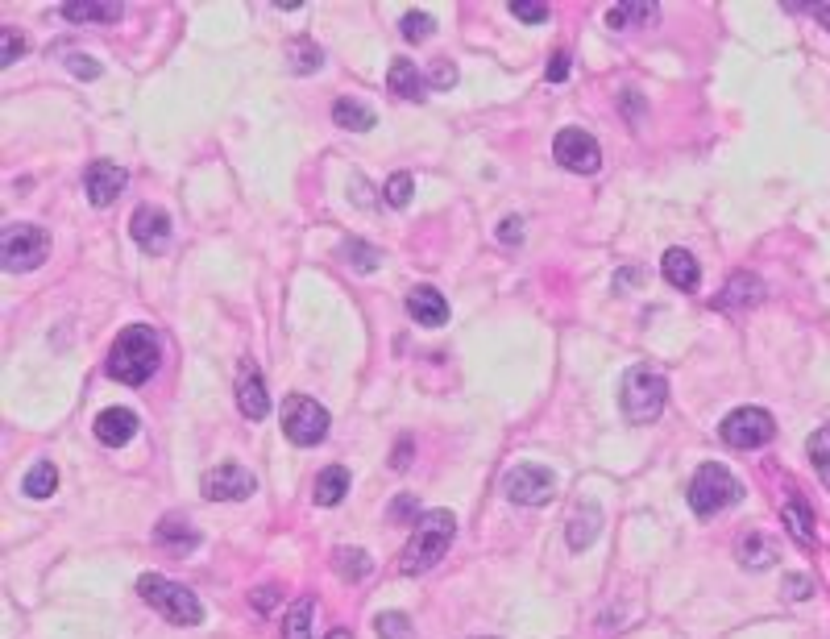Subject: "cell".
Instances as JSON below:
<instances>
[{
	"instance_id": "cell-36",
	"label": "cell",
	"mask_w": 830,
	"mask_h": 639,
	"mask_svg": "<svg viewBox=\"0 0 830 639\" xmlns=\"http://www.w3.org/2000/svg\"><path fill=\"white\" fill-rule=\"evenodd\" d=\"M382 196H386V204H391V208H407V204H411V175H407V171L391 175V179H386V191H382Z\"/></svg>"
},
{
	"instance_id": "cell-8",
	"label": "cell",
	"mask_w": 830,
	"mask_h": 639,
	"mask_svg": "<svg viewBox=\"0 0 830 639\" xmlns=\"http://www.w3.org/2000/svg\"><path fill=\"white\" fill-rule=\"evenodd\" d=\"M283 432L299 449H312V444H320L328 436V411L308 395H291L283 403Z\"/></svg>"
},
{
	"instance_id": "cell-11",
	"label": "cell",
	"mask_w": 830,
	"mask_h": 639,
	"mask_svg": "<svg viewBox=\"0 0 830 639\" xmlns=\"http://www.w3.org/2000/svg\"><path fill=\"white\" fill-rule=\"evenodd\" d=\"M254 490H258L254 474H249L245 465H233V461L216 465L204 474V498H212V503H241V498H249Z\"/></svg>"
},
{
	"instance_id": "cell-41",
	"label": "cell",
	"mask_w": 830,
	"mask_h": 639,
	"mask_svg": "<svg viewBox=\"0 0 830 639\" xmlns=\"http://www.w3.org/2000/svg\"><path fill=\"white\" fill-rule=\"evenodd\" d=\"M67 67H71L75 79H100V71H104L92 54H67Z\"/></svg>"
},
{
	"instance_id": "cell-34",
	"label": "cell",
	"mask_w": 830,
	"mask_h": 639,
	"mask_svg": "<svg viewBox=\"0 0 830 639\" xmlns=\"http://www.w3.org/2000/svg\"><path fill=\"white\" fill-rule=\"evenodd\" d=\"M399 30H403V38H407V42H428V38H432V30H436V21H432L424 9H411V13H403Z\"/></svg>"
},
{
	"instance_id": "cell-7",
	"label": "cell",
	"mask_w": 830,
	"mask_h": 639,
	"mask_svg": "<svg viewBox=\"0 0 830 639\" xmlns=\"http://www.w3.org/2000/svg\"><path fill=\"white\" fill-rule=\"evenodd\" d=\"M718 436L731 449H764V444L777 436V420L764 411V407H735L723 424H718Z\"/></svg>"
},
{
	"instance_id": "cell-5",
	"label": "cell",
	"mask_w": 830,
	"mask_h": 639,
	"mask_svg": "<svg viewBox=\"0 0 830 639\" xmlns=\"http://www.w3.org/2000/svg\"><path fill=\"white\" fill-rule=\"evenodd\" d=\"M685 498H689V507H694V515L710 519V515H723L727 507H735V503H739V498H743V482L731 474L727 465L710 461V465H702V469H698L694 478H689Z\"/></svg>"
},
{
	"instance_id": "cell-24",
	"label": "cell",
	"mask_w": 830,
	"mask_h": 639,
	"mask_svg": "<svg viewBox=\"0 0 830 639\" xmlns=\"http://www.w3.org/2000/svg\"><path fill=\"white\" fill-rule=\"evenodd\" d=\"M332 121H337V129L366 133V129H374V108H366L362 100H353V96H341L337 104H332Z\"/></svg>"
},
{
	"instance_id": "cell-20",
	"label": "cell",
	"mask_w": 830,
	"mask_h": 639,
	"mask_svg": "<svg viewBox=\"0 0 830 639\" xmlns=\"http://www.w3.org/2000/svg\"><path fill=\"white\" fill-rule=\"evenodd\" d=\"M386 88H391V96H399V100H424V92H428V79L415 71V63H407V59H395L391 63V71H386Z\"/></svg>"
},
{
	"instance_id": "cell-40",
	"label": "cell",
	"mask_w": 830,
	"mask_h": 639,
	"mask_svg": "<svg viewBox=\"0 0 830 639\" xmlns=\"http://www.w3.org/2000/svg\"><path fill=\"white\" fill-rule=\"evenodd\" d=\"M519 21H528V25H544L548 21V5H536V0H511L507 5Z\"/></svg>"
},
{
	"instance_id": "cell-16",
	"label": "cell",
	"mask_w": 830,
	"mask_h": 639,
	"mask_svg": "<svg viewBox=\"0 0 830 639\" xmlns=\"http://www.w3.org/2000/svg\"><path fill=\"white\" fill-rule=\"evenodd\" d=\"M407 316L415 324H424V328H440L449 320V299L440 295L436 287H411L407 295Z\"/></svg>"
},
{
	"instance_id": "cell-27",
	"label": "cell",
	"mask_w": 830,
	"mask_h": 639,
	"mask_svg": "<svg viewBox=\"0 0 830 639\" xmlns=\"http://www.w3.org/2000/svg\"><path fill=\"white\" fill-rule=\"evenodd\" d=\"M287 63H291L295 75H312V71H320L324 54H320V46L312 38H291L287 42Z\"/></svg>"
},
{
	"instance_id": "cell-42",
	"label": "cell",
	"mask_w": 830,
	"mask_h": 639,
	"mask_svg": "<svg viewBox=\"0 0 830 639\" xmlns=\"http://www.w3.org/2000/svg\"><path fill=\"white\" fill-rule=\"evenodd\" d=\"M498 241H503V245H519L523 241V220L519 216H507L503 225H498Z\"/></svg>"
},
{
	"instance_id": "cell-44",
	"label": "cell",
	"mask_w": 830,
	"mask_h": 639,
	"mask_svg": "<svg viewBox=\"0 0 830 639\" xmlns=\"http://www.w3.org/2000/svg\"><path fill=\"white\" fill-rule=\"evenodd\" d=\"M254 606L262 610V615H266V610H274V606H279V590H274V586H258L254 590Z\"/></svg>"
},
{
	"instance_id": "cell-46",
	"label": "cell",
	"mask_w": 830,
	"mask_h": 639,
	"mask_svg": "<svg viewBox=\"0 0 830 639\" xmlns=\"http://www.w3.org/2000/svg\"><path fill=\"white\" fill-rule=\"evenodd\" d=\"M391 515H395V519H407V515H415V498H411V494H403L399 503L391 507Z\"/></svg>"
},
{
	"instance_id": "cell-15",
	"label": "cell",
	"mask_w": 830,
	"mask_h": 639,
	"mask_svg": "<svg viewBox=\"0 0 830 639\" xmlns=\"http://www.w3.org/2000/svg\"><path fill=\"white\" fill-rule=\"evenodd\" d=\"M96 440L108 444V449H121V444H129L137 436V415L129 407H108L96 415Z\"/></svg>"
},
{
	"instance_id": "cell-30",
	"label": "cell",
	"mask_w": 830,
	"mask_h": 639,
	"mask_svg": "<svg viewBox=\"0 0 830 639\" xmlns=\"http://www.w3.org/2000/svg\"><path fill=\"white\" fill-rule=\"evenodd\" d=\"M54 486H59V469H54L50 461L30 465V474H25V482H21V490L30 494V498H50Z\"/></svg>"
},
{
	"instance_id": "cell-31",
	"label": "cell",
	"mask_w": 830,
	"mask_h": 639,
	"mask_svg": "<svg viewBox=\"0 0 830 639\" xmlns=\"http://www.w3.org/2000/svg\"><path fill=\"white\" fill-rule=\"evenodd\" d=\"M781 519H785V527H789V536L797 540V544H814V515L801 507V503H785L781 507Z\"/></svg>"
},
{
	"instance_id": "cell-2",
	"label": "cell",
	"mask_w": 830,
	"mask_h": 639,
	"mask_svg": "<svg viewBox=\"0 0 830 639\" xmlns=\"http://www.w3.org/2000/svg\"><path fill=\"white\" fill-rule=\"evenodd\" d=\"M457 536V519L449 511H424L415 519V532L403 548V573H428L449 552Z\"/></svg>"
},
{
	"instance_id": "cell-3",
	"label": "cell",
	"mask_w": 830,
	"mask_h": 639,
	"mask_svg": "<svg viewBox=\"0 0 830 639\" xmlns=\"http://www.w3.org/2000/svg\"><path fill=\"white\" fill-rule=\"evenodd\" d=\"M137 594H142L158 615L166 623H175V627H200L204 623L200 598L191 594L187 586H179V581L162 577V573H142V577H137Z\"/></svg>"
},
{
	"instance_id": "cell-1",
	"label": "cell",
	"mask_w": 830,
	"mask_h": 639,
	"mask_svg": "<svg viewBox=\"0 0 830 639\" xmlns=\"http://www.w3.org/2000/svg\"><path fill=\"white\" fill-rule=\"evenodd\" d=\"M158 357H162V349H158L154 328L129 324L113 341V349H108V378H117L125 386H142L158 370Z\"/></svg>"
},
{
	"instance_id": "cell-32",
	"label": "cell",
	"mask_w": 830,
	"mask_h": 639,
	"mask_svg": "<svg viewBox=\"0 0 830 639\" xmlns=\"http://www.w3.org/2000/svg\"><path fill=\"white\" fill-rule=\"evenodd\" d=\"M806 453H810V461H814V469H818L822 486L830 490V424H822V428L806 440Z\"/></svg>"
},
{
	"instance_id": "cell-6",
	"label": "cell",
	"mask_w": 830,
	"mask_h": 639,
	"mask_svg": "<svg viewBox=\"0 0 830 639\" xmlns=\"http://www.w3.org/2000/svg\"><path fill=\"white\" fill-rule=\"evenodd\" d=\"M50 254V237L38 225H5L0 233V258H5V270H38Z\"/></svg>"
},
{
	"instance_id": "cell-9",
	"label": "cell",
	"mask_w": 830,
	"mask_h": 639,
	"mask_svg": "<svg viewBox=\"0 0 830 639\" xmlns=\"http://www.w3.org/2000/svg\"><path fill=\"white\" fill-rule=\"evenodd\" d=\"M552 490H557V478H552L544 465H532V461L511 465L503 474V494L519 507H544L552 498Z\"/></svg>"
},
{
	"instance_id": "cell-10",
	"label": "cell",
	"mask_w": 830,
	"mask_h": 639,
	"mask_svg": "<svg viewBox=\"0 0 830 639\" xmlns=\"http://www.w3.org/2000/svg\"><path fill=\"white\" fill-rule=\"evenodd\" d=\"M552 154H557V162L573 175H594L602 166V150L586 129H561L557 142H552Z\"/></svg>"
},
{
	"instance_id": "cell-18",
	"label": "cell",
	"mask_w": 830,
	"mask_h": 639,
	"mask_svg": "<svg viewBox=\"0 0 830 639\" xmlns=\"http://www.w3.org/2000/svg\"><path fill=\"white\" fill-rule=\"evenodd\" d=\"M660 270H664V279H669V287H677V291H698V283H702V270L689 249H669Z\"/></svg>"
},
{
	"instance_id": "cell-13",
	"label": "cell",
	"mask_w": 830,
	"mask_h": 639,
	"mask_svg": "<svg viewBox=\"0 0 830 639\" xmlns=\"http://www.w3.org/2000/svg\"><path fill=\"white\" fill-rule=\"evenodd\" d=\"M125 183H129L125 166L108 162V158L92 162L88 171H83V191H88V200H92L96 208H108V204H113V200L121 196V191H125Z\"/></svg>"
},
{
	"instance_id": "cell-29",
	"label": "cell",
	"mask_w": 830,
	"mask_h": 639,
	"mask_svg": "<svg viewBox=\"0 0 830 639\" xmlns=\"http://www.w3.org/2000/svg\"><path fill=\"white\" fill-rule=\"evenodd\" d=\"M154 536L162 540V544H171V548H196V527H191L187 519H179V515H166L158 527H154Z\"/></svg>"
},
{
	"instance_id": "cell-4",
	"label": "cell",
	"mask_w": 830,
	"mask_h": 639,
	"mask_svg": "<svg viewBox=\"0 0 830 639\" xmlns=\"http://www.w3.org/2000/svg\"><path fill=\"white\" fill-rule=\"evenodd\" d=\"M664 399H669V382H664L660 370H652V366H631L623 374L619 403H623L627 424H652L656 415L664 411Z\"/></svg>"
},
{
	"instance_id": "cell-48",
	"label": "cell",
	"mask_w": 830,
	"mask_h": 639,
	"mask_svg": "<svg viewBox=\"0 0 830 639\" xmlns=\"http://www.w3.org/2000/svg\"><path fill=\"white\" fill-rule=\"evenodd\" d=\"M328 639H353V635H349V631H341V627H337V631H328Z\"/></svg>"
},
{
	"instance_id": "cell-12",
	"label": "cell",
	"mask_w": 830,
	"mask_h": 639,
	"mask_svg": "<svg viewBox=\"0 0 830 639\" xmlns=\"http://www.w3.org/2000/svg\"><path fill=\"white\" fill-rule=\"evenodd\" d=\"M129 233H133V241H137V249L142 254H166L171 249V216H166L162 208H154V204H142L133 212V220H129Z\"/></svg>"
},
{
	"instance_id": "cell-14",
	"label": "cell",
	"mask_w": 830,
	"mask_h": 639,
	"mask_svg": "<svg viewBox=\"0 0 830 639\" xmlns=\"http://www.w3.org/2000/svg\"><path fill=\"white\" fill-rule=\"evenodd\" d=\"M237 407H241V415L245 420H266L270 415V395H266V382H262V374H258V366H245L237 370Z\"/></svg>"
},
{
	"instance_id": "cell-21",
	"label": "cell",
	"mask_w": 830,
	"mask_h": 639,
	"mask_svg": "<svg viewBox=\"0 0 830 639\" xmlns=\"http://www.w3.org/2000/svg\"><path fill=\"white\" fill-rule=\"evenodd\" d=\"M764 295V283L756 279V274H731V283L723 287V295H718V308H752V303H760Z\"/></svg>"
},
{
	"instance_id": "cell-45",
	"label": "cell",
	"mask_w": 830,
	"mask_h": 639,
	"mask_svg": "<svg viewBox=\"0 0 830 639\" xmlns=\"http://www.w3.org/2000/svg\"><path fill=\"white\" fill-rule=\"evenodd\" d=\"M395 469H407L411 465V436H403L399 440V449H395V461H391Z\"/></svg>"
},
{
	"instance_id": "cell-17",
	"label": "cell",
	"mask_w": 830,
	"mask_h": 639,
	"mask_svg": "<svg viewBox=\"0 0 830 639\" xmlns=\"http://www.w3.org/2000/svg\"><path fill=\"white\" fill-rule=\"evenodd\" d=\"M656 17H660V5H652V0H623V5L606 9V25L611 30H644Z\"/></svg>"
},
{
	"instance_id": "cell-26",
	"label": "cell",
	"mask_w": 830,
	"mask_h": 639,
	"mask_svg": "<svg viewBox=\"0 0 830 639\" xmlns=\"http://www.w3.org/2000/svg\"><path fill=\"white\" fill-rule=\"evenodd\" d=\"M598 527H602V511L590 503L586 511H577V515L569 519V548H573V552L590 548V544H594V536H598Z\"/></svg>"
},
{
	"instance_id": "cell-33",
	"label": "cell",
	"mask_w": 830,
	"mask_h": 639,
	"mask_svg": "<svg viewBox=\"0 0 830 639\" xmlns=\"http://www.w3.org/2000/svg\"><path fill=\"white\" fill-rule=\"evenodd\" d=\"M312 598L303 594V598H295V606L287 610V639H312Z\"/></svg>"
},
{
	"instance_id": "cell-22",
	"label": "cell",
	"mask_w": 830,
	"mask_h": 639,
	"mask_svg": "<svg viewBox=\"0 0 830 639\" xmlns=\"http://www.w3.org/2000/svg\"><path fill=\"white\" fill-rule=\"evenodd\" d=\"M121 5H104V0H75V5H63V17L71 21V25H113V21H121Z\"/></svg>"
},
{
	"instance_id": "cell-37",
	"label": "cell",
	"mask_w": 830,
	"mask_h": 639,
	"mask_svg": "<svg viewBox=\"0 0 830 639\" xmlns=\"http://www.w3.org/2000/svg\"><path fill=\"white\" fill-rule=\"evenodd\" d=\"M21 54H25V38L13 30V25H5V30H0V63L13 67Z\"/></svg>"
},
{
	"instance_id": "cell-28",
	"label": "cell",
	"mask_w": 830,
	"mask_h": 639,
	"mask_svg": "<svg viewBox=\"0 0 830 639\" xmlns=\"http://www.w3.org/2000/svg\"><path fill=\"white\" fill-rule=\"evenodd\" d=\"M341 258H345L357 274H374L378 262H382V254H378L374 245H366L362 237H345V241H341Z\"/></svg>"
},
{
	"instance_id": "cell-35",
	"label": "cell",
	"mask_w": 830,
	"mask_h": 639,
	"mask_svg": "<svg viewBox=\"0 0 830 639\" xmlns=\"http://www.w3.org/2000/svg\"><path fill=\"white\" fill-rule=\"evenodd\" d=\"M374 627H378L382 639H411V619L399 615V610H386V615H378Z\"/></svg>"
},
{
	"instance_id": "cell-39",
	"label": "cell",
	"mask_w": 830,
	"mask_h": 639,
	"mask_svg": "<svg viewBox=\"0 0 830 639\" xmlns=\"http://www.w3.org/2000/svg\"><path fill=\"white\" fill-rule=\"evenodd\" d=\"M428 88H436V92H449V88H457V67H453L449 59H436V63H432V71H428Z\"/></svg>"
},
{
	"instance_id": "cell-25",
	"label": "cell",
	"mask_w": 830,
	"mask_h": 639,
	"mask_svg": "<svg viewBox=\"0 0 830 639\" xmlns=\"http://www.w3.org/2000/svg\"><path fill=\"white\" fill-rule=\"evenodd\" d=\"M332 569H337L341 581H362L374 573V561H370V552L362 548H337L332 552Z\"/></svg>"
},
{
	"instance_id": "cell-47",
	"label": "cell",
	"mask_w": 830,
	"mask_h": 639,
	"mask_svg": "<svg viewBox=\"0 0 830 639\" xmlns=\"http://www.w3.org/2000/svg\"><path fill=\"white\" fill-rule=\"evenodd\" d=\"M810 13L818 17V25H822V30H830V5H814Z\"/></svg>"
},
{
	"instance_id": "cell-19",
	"label": "cell",
	"mask_w": 830,
	"mask_h": 639,
	"mask_svg": "<svg viewBox=\"0 0 830 639\" xmlns=\"http://www.w3.org/2000/svg\"><path fill=\"white\" fill-rule=\"evenodd\" d=\"M735 557H739V565L743 569H772L777 565V544H772L764 532H747V536H739L735 540Z\"/></svg>"
},
{
	"instance_id": "cell-43",
	"label": "cell",
	"mask_w": 830,
	"mask_h": 639,
	"mask_svg": "<svg viewBox=\"0 0 830 639\" xmlns=\"http://www.w3.org/2000/svg\"><path fill=\"white\" fill-rule=\"evenodd\" d=\"M544 75H548V83H561V79L569 75V50H557V54H552Z\"/></svg>"
},
{
	"instance_id": "cell-38",
	"label": "cell",
	"mask_w": 830,
	"mask_h": 639,
	"mask_svg": "<svg viewBox=\"0 0 830 639\" xmlns=\"http://www.w3.org/2000/svg\"><path fill=\"white\" fill-rule=\"evenodd\" d=\"M781 590H785L789 602H806L814 594V577H806V573H785L781 577Z\"/></svg>"
},
{
	"instance_id": "cell-23",
	"label": "cell",
	"mask_w": 830,
	"mask_h": 639,
	"mask_svg": "<svg viewBox=\"0 0 830 639\" xmlns=\"http://www.w3.org/2000/svg\"><path fill=\"white\" fill-rule=\"evenodd\" d=\"M312 494H316V503H320V507H337L341 498L349 494V469H345V465H328V469H320Z\"/></svg>"
}]
</instances>
